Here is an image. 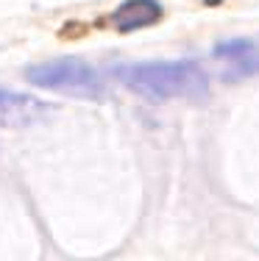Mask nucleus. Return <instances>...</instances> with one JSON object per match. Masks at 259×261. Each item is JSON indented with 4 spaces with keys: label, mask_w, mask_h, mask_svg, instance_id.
Here are the masks:
<instances>
[{
    "label": "nucleus",
    "mask_w": 259,
    "mask_h": 261,
    "mask_svg": "<svg viewBox=\"0 0 259 261\" xmlns=\"http://www.w3.org/2000/svg\"><path fill=\"white\" fill-rule=\"evenodd\" d=\"M162 20V3L159 0H126L112 11L109 25L117 34H131V31L148 28Z\"/></svg>",
    "instance_id": "obj_4"
},
{
    "label": "nucleus",
    "mask_w": 259,
    "mask_h": 261,
    "mask_svg": "<svg viewBox=\"0 0 259 261\" xmlns=\"http://www.w3.org/2000/svg\"><path fill=\"white\" fill-rule=\"evenodd\" d=\"M231 64H234L231 70L223 72L226 81H229V78H245V75H259V56L254 50L245 53V56H240V59H234Z\"/></svg>",
    "instance_id": "obj_6"
},
{
    "label": "nucleus",
    "mask_w": 259,
    "mask_h": 261,
    "mask_svg": "<svg viewBox=\"0 0 259 261\" xmlns=\"http://www.w3.org/2000/svg\"><path fill=\"white\" fill-rule=\"evenodd\" d=\"M254 50V42L251 39H229V42H220L215 47V59H223V61H234L240 56L251 53Z\"/></svg>",
    "instance_id": "obj_5"
},
{
    "label": "nucleus",
    "mask_w": 259,
    "mask_h": 261,
    "mask_svg": "<svg viewBox=\"0 0 259 261\" xmlns=\"http://www.w3.org/2000/svg\"><path fill=\"white\" fill-rule=\"evenodd\" d=\"M48 114V106L26 92L0 89V125L6 128H26L31 122L42 120Z\"/></svg>",
    "instance_id": "obj_3"
},
{
    "label": "nucleus",
    "mask_w": 259,
    "mask_h": 261,
    "mask_svg": "<svg viewBox=\"0 0 259 261\" xmlns=\"http://www.w3.org/2000/svg\"><path fill=\"white\" fill-rule=\"evenodd\" d=\"M114 81L148 103L193 100L201 103L209 97V75L193 59L176 61H134V64L112 67Z\"/></svg>",
    "instance_id": "obj_1"
},
{
    "label": "nucleus",
    "mask_w": 259,
    "mask_h": 261,
    "mask_svg": "<svg viewBox=\"0 0 259 261\" xmlns=\"http://www.w3.org/2000/svg\"><path fill=\"white\" fill-rule=\"evenodd\" d=\"M22 78L36 89L78 97V100H103V95H106L103 75L86 59H78V56H56V59L28 64L22 70Z\"/></svg>",
    "instance_id": "obj_2"
}]
</instances>
